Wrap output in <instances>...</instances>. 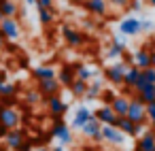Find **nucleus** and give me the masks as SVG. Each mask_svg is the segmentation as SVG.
<instances>
[{
  "instance_id": "f257e3e1",
  "label": "nucleus",
  "mask_w": 155,
  "mask_h": 151,
  "mask_svg": "<svg viewBox=\"0 0 155 151\" xmlns=\"http://www.w3.org/2000/svg\"><path fill=\"white\" fill-rule=\"evenodd\" d=\"M125 117H127L130 121H134V123L147 126V121H149V119H147V104L140 102L136 96H132V98H130V106H127Z\"/></svg>"
},
{
  "instance_id": "f03ea898",
  "label": "nucleus",
  "mask_w": 155,
  "mask_h": 151,
  "mask_svg": "<svg viewBox=\"0 0 155 151\" xmlns=\"http://www.w3.org/2000/svg\"><path fill=\"white\" fill-rule=\"evenodd\" d=\"M51 138H58L60 145H70L72 143V132H70V126L64 121V117H53V126H51Z\"/></svg>"
},
{
  "instance_id": "7ed1b4c3",
  "label": "nucleus",
  "mask_w": 155,
  "mask_h": 151,
  "mask_svg": "<svg viewBox=\"0 0 155 151\" xmlns=\"http://www.w3.org/2000/svg\"><path fill=\"white\" fill-rule=\"evenodd\" d=\"M62 39H64V43H66L68 47H83V45H87V41H89V36H87L83 30L72 28V26H64V28H62Z\"/></svg>"
},
{
  "instance_id": "20e7f679",
  "label": "nucleus",
  "mask_w": 155,
  "mask_h": 151,
  "mask_svg": "<svg viewBox=\"0 0 155 151\" xmlns=\"http://www.w3.org/2000/svg\"><path fill=\"white\" fill-rule=\"evenodd\" d=\"M125 70H127V64H125L123 60H119V62L106 66V68L102 70V77H104L110 85H123V75H125Z\"/></svg>"
},
{
  "instance_id": "39448f33",
  "label": "nucleus",
  "mask_w": 155,
  "mask_h": 151,
  "mask_svg": "<svg viewBox=\"0 0 155 151\" xmlns=\"http://www.w3.org/2000/svg\"><path fill=\"white\" fill-rule=\"evenodd\" d=\"M0 34L5 36V41H17L21 36L19 22L15 17H2L0 19Z\"/></svg>"
},
{
  "instance_id": "423d86ee",
  "label": "nucleus",
  "mask_w": 155,
  "mask_h": 151,
  "mask_svg": "<svg viewBox=\"0 0 155 151\" xmlns=\"http://www.w3.org/2000/svg\"><path fill=\"white\" fill-rule=\"evenodd\" d=\"M43 100H45V104H47L49 115H53V117H64V115L68 113V104L62 100V96H60V94L49 96V98H43Z\"/></svg>"
},
{
  "instance_id": "0eeeda50",
  "label": "nucleus",
  "mask_w": 155,
  "mask_h": 151,
  "mask_svg": "<svg viewBox=\"0 0 155 151\" xmlns=\"http://www.w3.org/2000/svg\"><path fill=\"white\" fill-rule=\"evenodd\" d=\"M115 128H117L119 132H123L125 136H140V134L144 132V126L134 123V121H130L127 117H117V119H115Z\"/></svg>"
},
{
  "instance_id": "6e6552de",
  "label": "nucleus",
  "mask_w": 155,
  "mask_h": 151,
  "mask_svg": "<svg viewBox=\"0 0 155 151\" xmlns=\"http://www.w3.org/2000/svg\"><path fill=\"white\" fill-rule=\"evenodd\" d=\"M100 136H102L104 143L115 145V147H121V145L125 143V134L119 132L115 126H102V128H100Z\"/></svg>"
},
{
  "instance_id": "1a4fd4ad",
  "label": "nucleus",
  "mask_w": 155,
  "mask_h": 151,
  "mask_svg": "<svg viewBox=\"0 0 155 151\" xmlns=\"http://www.w3.org/2000/svg\"><path fill=\"white\" fill-rule=\"evenodd\" d=\"M36 89H38V94H41L43 98H49V96L60 94L62 85H60L58 79H43V81H36Z\"/></svg>"
},
{
  "instance_id": "9d476101",
  "label": "nucleus",
  "mask_w": 155,
  "mask_h": 151,
  "mask_svg": "<svg viewBox=\"0 0 155 151\" xmlns=\"http://www.w3.org/2000/svg\"><path fill=\"white\" fill-rule=\"evenodd\" d=\"M134 151H155V128H149L140 134Z\"/></svg>"
},
{
  "instance_id": "9b49d317",
  "label": "nucleus",
  "mask_w": 155,
  "mask_h": 151,
  "mask_svg": "<svg viewBox=\"0 0 155 151\" xmlns=\"http://www.w3.org/2000/svg\"><path fill=\"white\" fill-rule=\"evenodd\" d=\"M0 123H2L7 130H13L19 126V113L15 109H7V106H0Z\"/></svg>"
},
{
  "instance_id": "f8f14e48",
  "label": "nucleus",
  "mask_w": 155,
  "mask_h": 151,
  "mask_svg": "<svg viewBox=\"0 0 155 151\" xmlns=\"http://www.w3.org/2000/svg\"><path fill=\"white\" fill-rule=\"evenodd\" d=\"M83 7L94 17H104L108 13V2H106V0H85Z\"/></svg>"
},
{
  "instance_id": "ddd939ff",
  "label": "nucleus",
  "mask_w": 155,
  "mask_h": 151,
  "mask_svg": "<svg viewBox=\"0 0 155 151\" xmlns=\"http://www.w3.org/2000/svg\"><path fill=\"white\" fill-rule=\"evenodd\" d=\"M26 140V132L24 130H19V128H13V130H9L7 132V136H5V145L11 149V151H17L19 147H21V143Z\"/></svg>"
},
{
  "instance_id": "4468645a",
  "label": "nucleus",
  "mask_w": 155,
  "mask_h": 151,
  "mask_svg": "<svg viewBox=\"0 0 155 151\" xmlns=\"http://www.w3.org/2000/svg\"><path fill=\"white\" fill-rule=\"evenodd\" d=\"M119 32L123 36H136V34H140V19H136V17L121 19L119 22Z\"/></svg>"
},
{
  "instance_id": "2eb2a0df",
  "label": "nucleus",
  "mask_w": 155,
  "mask_h": 151,
  "mask_svg": "<svg viewBox=\"0 0 155 151\" xmlns=\"http://www.w3.org/2000/svg\"><path fill=\"white\" fill-rule=\"evenodd\" d=\"M127 45H125V39L121 41L119 36H113L110 39V47L106 49V60H119L123 53H125Z\"/></svg>"
},
{
  "instance_id": "dca6fc26",
  "label": "nucleus",
  "mask_w": 155,
  "mask_h": 151,
  "mask_svg": "<svg viewBox=\"0 0 155 151\" xmlns=\"http://www.w3.org/2000/svg\"><path fill=\"white\" fill-rule=\"evenodd\" d=\"M100 128H102V123L96 119V117H91L83 128H81V132H83V136H87V138H91L94 143H102V136H100Z\"/></svg>"
},
{
  "instance_id": "f3484780",
  "label": "nucleus",
  "mask_w": 155,
  "mask_h": 151,
  "mask_svg": "<svg viewBox=\"0 0 155 151\" xmlns=\"http://www.w3.org/2000/svg\"><path fill=\"white\" fill-rule=\"evenodd\" d=\"M55 79L60 81V85H62V87H70V85H72V81L77 79V75H74V66H72V64H64V66H60V70H58Z\"/></svg>"
},
{
  "instance_id": "a211bd4d",
  "label": "nucleus",
  "mask_w": 155,
  "mask_h": 151,
  "mask_svg": "<svg viewBox=\"0 0 155 151\" xmlns=\"http://www.w3.org/2000/svg\"><path fill=\"white\" fill-rule=\"evenodd\" d=\"M94 117H96L102 126H115V119H117V115L113 113L110 104H102L100 109H96V111H94Z\"/></svg>"
},
{
  "instance_id": "6ab92c4d",
  "label": "nucleus",
  "mask_w": 155,
  "mask_h": 151,
  "mask_svg": "<svg viewBox=\"0 0 155 151\" xmlns=\"http://www.w3.org/2000/svg\"><path fill=\"white\" fill-rule=\"evenodd\" d=\"M91 117H94V111H89L87 106H79L74 111V117H72V130H81Z\"/></svg>"
},
{
  "instance_id": "aec40b11",
  "label": "nucleus",
  "mask_w": 155,
  "mask_h": 151,
  "mask_svg": "<svg viewBox=\"0 0 155 151\" xmlns=\"http://www.w3.org/2000/svg\"><path fill=\"white\" fill-rule=\"evenodd\" d=\"M74 66V75H77V79H81V81H91V79H96L98 77V70L96 68H91V66H85V64H81V62H77V64H72Z\"/></svg>"
},
{
  "instance_id": "412c9836",
  "label": "nucleus",
  "mask_w": 155,
  "mask_h": 151,
  "mask_svg": "<svg viewBox=\"0 0 155 151\" xmlns=\"http://www.w3.org/2000/svg\"><path fill=\"white\" fill-rule=\"evenodd\" d=\"M127 106H130V98H127V96H123V94H117V96H115V100L110 102V109H113V113H115L117 117H125Z\"/></svg>"
},
{
  "instance_id": "4be33fe9",
  "label": "nucleus",
  "mask_w": 155,
  "mask_h": 151,
  "mask_svg": "<svg viewBox=\"0 0 155 151\" xmlns=\"http://www.w3.org/2000/svg\"><path fill=\"white\" fill-rule=\"evenodd\" d=\"M102 89H104V85H102V79L100 77H96V79H91L89 83H87V92H85V100H98L100 98V94H102Z\"/></svg>"
},
{
  "instance_id": "5701e85b",
  "label": "nucleus",
  "mask_w": 155,
  "mask_h": 151,
  "mask_svg": "<svg viewBox=\"0 0 155 151\" xmlns=\"http://www.w3.org/2000/svg\"><path fill=\"white\" fill-rule=\"evenodd\" d=\"M134 66H138L140 70L142 68H149L151 66V51H147L144 47H140L138 51H134Z\"/></svg>"
},
{
  "instance_id": "b1692460",
  "label": "nucleus",
  "mask_w": 155,
  "mask_h": 151,
  "mask_svg": "<svg viewBox=\"0 0 155 151\" xmlns=\"http://www.w3.org/2000/svg\"><path fill=\"white\" fill-rule=\"evenodd\" d=\"M58 70L53 66H34L32 68V77L34 81H43V79H55Z\"/></svg>"
},
{
  "instance_id": "393cba45",
  "label": "nucleus",
  "mask_w": 155,
  "mask_h": 151,
  "mask_svg": "<svg viewBox=\"0 0 155 151\" xmlns=\"http://www.w3.org/2000/svg\"><path fill=\"white\" fill-rule=\"evenodd\" d=\"M138 79H140V68L138 66H127V70H125V75H123V87H130V89H134V85L138 83Z\"/></svg>"
},
{
  "instance_id": "a878e982",
  "label": "nucleus",
  "mask_w": 155,
  "mask_h": 151,
  "mask_svg": "<svg viewBox=\"0 0 155 151\" xmlns=\"http://www.w3.org/2000/svg\"><path fill=\"white\" fill-rule=\"evenodd\" d=\"M19 13V7L15 0H0V15L2 17H15Z\"/></svg>"
},
{
  "instance_id": "bb28decb",
  "label": "nucleus",
  "mask_w": 155,
  "mask_h": 151,
  "mask_svg": "<svg viewBox=\"0 0 155 151\" xmlns=\"http://www.w3.org/2000/svg\"><path fill=\"white\" fill-rule=\"evenodd\" d=\"M38 22H41V26H51L53 22H55V11L53 9H38Z\"/></svg>"
},
{
  "instance_id": "cd10ccee",
  "label": "nucleus",
  "mask_w": 155,
  "mask_h": 151,
  "mask_svg": "<svg viewBox=\"0 0 155 151\" xmlns=\"http://www.w3.org/2000/svg\"><path fill=\"white\" fill-rule=\"evenodd\" d=\"M68 89H70V94H72L74 98H83V96H85V92H87V81L74 79V81H72V85H70Z\"/></svg>"
},
{
  "instance_id": "c85d7f7f",
  "label": "nucleus",
  "mask_w": 155,
  "mask_h": 151,
  "mask_svg": "<svg viewBox=\"0 0 155 151\" xmlns=\"http://www.w3.org/2000/svg\"><path fill=\"white\" fill-rule=\"evenodd\" d=\"M19 87L17 83H11V81H2L0 83V98H5V96H17Z\"/></svg>"
},
{
  "instance_id": "c756f323",
  "label": "nucleus",
  "mask_w": 155,
  "mask_h": 151,
  "mask_svg": "<svg viewBox=\"0 0 155 151\" xmlns=\"http://www.w3.org/2000/svg\"><path fill=\"white\" fill-rule=\"evenodd\" d=\"M140 79L147 81V83H151V85H155V68H153V66L142 68V70H140Z\"/></svg>"
},
{
  "instance_id": "7c9ffc66",
  "label": "nucleus",
  "mask_w": 155,
  "mask_h": 151,
  "mask_svg": "<svg viewBox=\"0 0 155 151\" xmlns=\"http://www.w3.org/2000/svg\"><path fill=\"white\" fill-rule=\"evenodd\" d=\"M41 98H43V96L38 94V89H36V87H34V89H28V92H26V102H28V104H36V102H38Z\"/></svg>"
},
{
  "instance_id": "2f4dec72",
  "label": "nucleus",
  "mask_w": 155,
  "mask_h": 151,
  "mask_svg": "<svg viewBox=\"0 0 155 151\" xmlns=\"http://www.w3.org/2000/svg\"><path fill=\"white\" fill-rule=\"evenodd\" d=\"M115 92L113 89H102V94H100V100H102V104H110L113 100H115Z\"/></svg>"
},
{
  "instance_id": "473e14b6",
  "label": "nucleus",
  "mask_w": 155,
  "mask_h": 151,
  "mask_svg": "<svg viewBox=\"0 0 155 151\" xmlns=\"http://www.w3.org/2000/svg\"><path fill=\"white\" fill-rule=\"evenodd\" d=\"M106 2H108V7H113V9H117V11L130 7V0H106Z\"/></svg>"
},
{
  "instance_id": "72a5a7b5",
  "label": "nucleus",
  "mask_w": 155,
  "mask_h": 151,
  "mask_svg": "<svg viewBox=\"0 0 155 151\" xmlns=\"http://www.w3.org/2000/svg\"><path fill=\"white\" fill-rule=\"evenodd\" d=\"M34 147H36V145H34V138H28V136H26V140L21 143V147H19L17 151H32Z\"/></svg>"
},
{
  "instance_id": "f704fd0d",
  "label": "nucleus",
  "mask_w": 155,
  "mask_h": 151,
  "mask_svg": "<svg viewBox=\"0 0 155 151\" xmlns=\"http://www.w3.org/2000/svg\"><path fill=\"white\" fill-rule=\"evenodd\" d=\"M36 9H53V0H36Z\"/></svg>"
},
{
  "instance_id": "c9c22d12",
  "label": "nucleus",
  "mask_w": 155,
  "mask_h": 151,
  "mask_svg": "<svg viewBox=\"0 0 155 151\" xmlns=\"http://www.w3.org/2000/svg\"><path fill=\"white\" fill-rule=\"evenodd\" d=\"M149 30H153V22H149V19H140V32H149Z\"/></svg>"
},
{
  "instance_id": "e433bc0d",
  "label": "nucleus",
  "mask_w": 155,
  "mask_h": 151,
  "mask_svg": "<svg viewBox=\"0 0 155 151\" xmlns=\"http://www.w3.org/2000/svg\"><path fill=\"white\" fill-rule=\"evenodd\" d=\"M130 11H140L142 9V5H140V0H130V7H127Z\"/></svg>"
},
{
  "instance_id": "4c0bfd02",
  "label": "nucleus",
  "mask_w": 155,
  "mask_h": 151,
  "mask_svg": "<svg viewBox=\"0 0 155 151\" xmlns=\"http://www.w3.org/2000/svg\"><path fill=\"white\" fill-rule=\"evenodd\" d=\"M7 132H9V130H7L2 123H0V138H5V136H7Z\"/></svg>"
},
{
  "instance_id": "58836bf2",
  "label": "nucleus",
  "mask_w": 155,
  "mask_h": 151,
  "mask_svg": "<svg viewBox=\"0 0 155 151\" xmlns=\"http://www.w3.org/2000/svg\"><path fill=\"white\" fill-rule=\"evenodd\" d=\"M49 151H64V145H55V147H49Z\"/></svg>"
},
{
  "instance_id": "ea45409f",
  "label": "nucleus",
  "mask_w": 155,
  "mask_h": 151,
  "mask_svg": "<svg viewBox=\"0 0 155 151\" xmlns=\"http://www.w3.org/2000/svg\"><path fill=\"white\" fill-rule=\"evenodd\" d=\"M32 151H49V147H47V145H43V147H34Z\"/></svg>"
},
{
  "instance_id": "a19ab883",
  "label": "nucleus",
  "mask_w": 155,
  "mask_h": 151,
  "mask_svg": "<svg viewBox=\"0 0 155 151\" xmlns=\"http://www.w3.org/2000/svg\"><path fill=\"white\" fill-rule=\"evenodd\" d=\"M151 66L155 68V51H151Z\"/></svg>"
},
{
  "instance_id": "79ce46f5",
  "label": "nucleus",
  "mask_w": 155,
  "mask_h": 151,
  "mask_svg": "<svg viewBox=\"0 0 155 151\" xmlns=\"http://www.w3.org/2000/svg\"><path fill=\"white\" fill-rule=\"evenodd\" d=\"M5 45H7V41H5V36H2V34H0V49H2Z\"/></svg>"
},
{
  "instance_id": "37998d69",
  "label": "nucleus",
  "mask_w": 155,
  "mask_h": 151,
  "mask_svg": "<svg viewBox=\"0 0 155 151\" xmlns=\"http://www.w3.org/2000/svg\"><path fill=\"white\" fill-rule=\"evenodd\" d=\"M70 2H72V5H83L85 0H70Z\"/></svg>"
},
{
  "instance_id": "c03bdc74",
  "label": "nucleus",
  "mask_w": 155,
  "mask_h": 151,
  "mask_svg": "<svg viewBox=\"0 0 155 151\" xmlns=\"http://www.w3.org/2000/svg\"><path fill=\"white\" fill-rule=\"evenodd\" d=\"M24 2H26V5H34V2H36V0H24Z\"/></svg>"
},
{
  "instance_id": "a18cd8bd",
  "label": "nucleus",
  "mask_w": 155,
  "mask_h": 151,
  "mask_svg": "<svg viewBox=\"0 0 155 151\" xmlns=\"http://www.w3.org/2000/svg\"><path fill=\"white\" fill-rule=\"evenodd\" d=\"M149 5H151V7H155V0H149Z\"/></svg>"
},
{
  "instance_id": "49530a36",
  "label": "nucleus",
  "mask_w": 155,
  "mask_h": 151,
  "mask_svg": "<svg viewBox=\"0 0 155 151\" xmlns=\"http://www.w3.org/2000/svg\"><path fill=\"white\" fill-rule=\"evenodd\" d=\"M0 19H2V15H0Z\"/></svg>"
}]
</instances>
